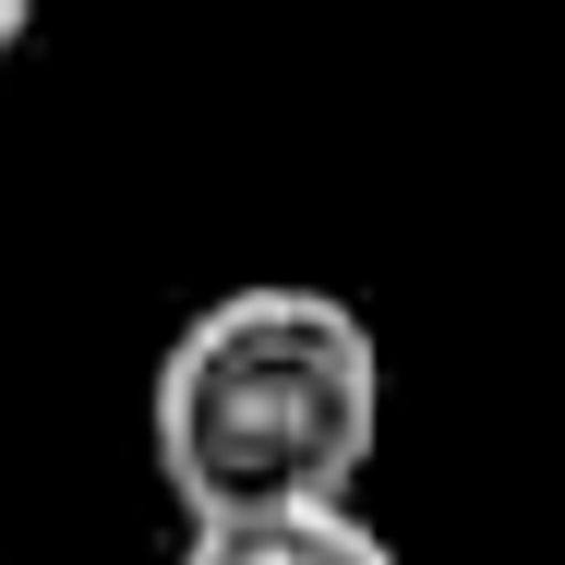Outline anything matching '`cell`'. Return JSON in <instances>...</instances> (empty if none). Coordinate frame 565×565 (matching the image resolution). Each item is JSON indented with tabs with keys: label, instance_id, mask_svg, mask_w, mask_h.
<instances>
[{
	"label": "cell",
	"instance_id": "cell-1",
	"mask_svg": "<svg viewBox=\"0 0 565 565\" xmlns=\"http://www.w3.org/2000/svg\"><path fill=\"white\" fill-rule=\"evenodd\" d=\"M145 446L181 518H241V505H338L385 446V349L361 301L253 277L193 301L157 385H145Z\"/></svg>",
	"mask_w": 565,
	"mask_h": 565
},
{
	"label": "cell",
	"instance_id": "cell-2",
	"mask_svg": "<svg viewBox=\"0 0 565 565\" xmlns=\"http://www.w3.org/2000/svg\"><path fill=\"white\" fill-rule=\"evenodd\" d=\"M181 565H409L361 505H241V518H193Z\"/></svg>",
	"mask_w": 565,
	"mask_h": 565
},
{
	"label": "cell",
	"instance_id": "cell-3",
	"mask_svg": "<svg viewBox=\"0 0 565 565\" xmlns=\"http://www.w3.org/2000/svg\"><path fill=\"white\" fill-rule=\"evenodd\" d=\"M24 24H36V0H0V73H12V49H24Z\"/></svg>",
	"mask_w": 565,
	"mask_h": 565
}]
</instances>
